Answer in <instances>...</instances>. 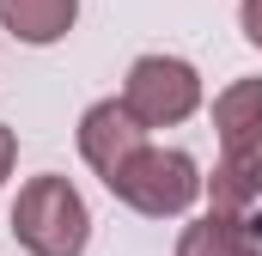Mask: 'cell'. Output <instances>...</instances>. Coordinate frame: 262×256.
<instances>
[{
    "label": "cell",
    "mask_w": 262,
    "mask_h": 256,
    "mask_svg": "<svg viewBox=\"0 0 262 256\" xmlns=\"http://www.w3.org/2000/svg\"><path fill=\"white\" fill-rule=\"evenodd\" d=\"M12 232L31 256H79L92 238V214L67 177H31L12 201Z\"/></svg>",
    "instance_id": "cell-1"
},
{
    "label": "cell",
    "mask_w": 262,
    "mask_h": 256,
    "mask_svg": "<svg viewBox=\"0 0 262 256\" xmlns=\"http://www.w3.org/2000/svg\"><path fill=\"white\" fill-rule=\"evenodd\" d=\"M110 195L128 201L134 214L165 220V214H183L201 195V171H195V159L177 153V146H140L128 165L110 177Z\"/></svg>",
    "instance_id": "cell-2"
},
{
    "label": "cell",
    "mask_w": 262,
    "mask_h": 256,
    "mask_svg": "<svg viewBox=\"0 0 262 256\" xmlns=\"http://www.w3.org/2000/svg\"><path fill=\"white\" fill-rule=\"evenodd\" d=\"M238 25H244V37L262 49V0H244V6H238Z\"/></svg>",
    "instance_id": "cell-9"
},
{
    "label": "cell",
    "mask_w": 262,
    "mask_h": 256,
    "mask_svg": "<svg viewBox=\"0 0 262 256\" xmlns=\"http://www.w3.org/2000/svg\"><path fill=\"white\" fill-rule=\"evenodd\" d=\"M213 134L226 153H262V79H238L213 98Z\"/></svg>",
    "instance_id": "cell-6"
},
{
    "label": "cell",
    "mask_w": 262,
    "mask_h": 256,
    "mask_svg": "<svg viewBox=\"0 0 262 256\" xmlns=\"http://www.w3.org/2000/svg\"><path fill=\"white\" fill-rule=\"evenodd\" d=\"M201 183L213 195V214H244L250 201H262V153H226Z\"/></svg>",
    "instance_id": "cell-8"
},
{
    "label": "cell",
    "mask_w": 262,
    "mask_h": 256,
    "mask_svg": "<svg viewBox=\"0 0 262 256\" xmlns=\"http://www.w3.org/2000/svg\"><path fill=\"white\" fill-rule=\"evenodd\" d=\"M79 18V0H0V25L18 43H61Z\"/></svg>",
    "instance_id": "cell-7"
},
{
    "label": "cell",
    "mask_w": 262,
    "mask_h": 256,
    "mask_svg": "<svg viewBox=\"0 0 262 256\" xmlns=\"http://www.w3.org/2000/svg\"><path fill=\"white\" fill-rule=\"evenodd\" d=\"M122 104L140 128H171L201 104V73L177 55H140L122 79Z\"/></svg>",
    "instance_id": "cell-3"
},
{
    "label": "cell",
    "mask_w": 262,
    "mask_h": 256,
    "mask_svg": "<svg viewBox=\"0 0 262 256\" xmlns=\"http://www.w3.org/2000/svg\"><path fill=\"white\" fill-rule=\"evenodd\" d=\"M140 146H146V128L128 116L122 98H104V104H92V110L79 116V153H85V165H92L104 183L128 165Z\"/></svg>",
    "instance_id": "cell-4"
},
{
    "label": "cell",
    "mask_w": 262,
    "mask_h": 256,
    "mask_svg": "<svg viewBox=\"0 0 262 256\" xmlns=\"http://www.w3.org/2000/svg\"><path fill=\"white\" fill-rule=\"evenodd\" d=\"M12 159H18V140H12V128L0 122V183H6V171H12Z\"/></svg>",
    "instance_id": "cell-10"
},
{
    "label": "cell",
    "mask_w": 262,
    "mask_h": 256,
    "mask_svg": "<svg viewBox=\"0 0 262 256\" xmlns=\"http://www.w3.org/2000/svg\"><path fill=\"white\" fill-rule=\"evenodd\" d=\"M177 256H262V214H207L183 226Z\"/></svg>",
    "instance_id": "cell-5"
}]
</instances>
